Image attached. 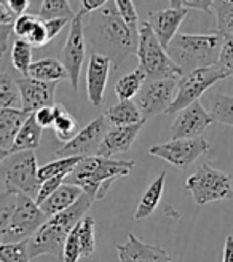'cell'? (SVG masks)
I'll return each mask as SVG.
<instances>
[{
    "mask_svg": "<svg viewBox=\"0 0 233 262\" xmlns=\"http://www.w3.org/2000/svg\"><path fill=\"white\" fill-rule=\"evenodd\" d=\"M34 80L46 82V83H58L61 80H69L67 69L64 68V64L55 58H43L32 62L29 75Z\"/></svg>",
    "mask_w": 233,
    "mask_h": 262,
    "instance_id": "603a6c76",
    "label": "cell"
},
{
    "mask_svg": "<svg viewBox=\"0 0 233 262\" xmlns=\"http://www.w3.org/2000/svg\"><path fill=\"white\" fill-rule=\"evenodd\" d=\"M146 82H147V75L137 66L133 72H129L116 80L115 95L119 98V101H131L133 98L137 96V93Z\"/></svg>",
    "mask_w": 233,
    "mask_h": 262,
    "instance_id": "484cf974",
    "label": "cell"
},
{
    "mask_svg": "<svg viewBox=\"0 0 233 262\" xmlns=\"http://www.w3.org/2000/svg\"><path fill=\"white\" fill-rule=\"evenodd\" d=\"M37 123L40 125L43 129L53 126L55 123V106H48V107H42L38 109L37 112H34Z\"/></svg>",
    "mask_w": 233,
    "mask_h": 262,
    "instance_id": "b9f144b4",
    "label": "cell"
},
{
    "mask_svg": "<svg viewBox=\"0 0 233 262\" xmlns=\"http://www.w3.org/2000/svg\"><path fill=\"white\" fill-rule=\"evenodd\" d=\"M217 32L225 38H233V0H214Z\"/></svg>",
    "mask_w": 233,
    "mask_h": 262,
    "instance_id": "1f68e13d",
    "label": "cell"
},
{
    "mask_svg": "<svg viewBox=\"0 0 233 262\" xmlns=\"http://www.w3.org/2000/svg\"><path fill=\"white\" fill-rule=\"evenodd\" d=\"M66 176H58V178H51V179H46L43 181L42 184H40V190H38V195H37V199L35 202L38 205H42L46 199H50L51 195H53L64 182H66Z\"/></svg>",
    "mask_w": 233,
    "mask_h": 262,
    "instance_id": "ab89813d",
    "label": "cell"
},
{
    "mask_svg": "<svg viewBox=\"0 0 233 262\" xmlns=\"http://www.w3.org/2000/svg\"><path fill=\"white\" fill-rule=\"evenodd\" d=\"M38 21H40V16H38V15H32V13H24V15L18 16V19L15 23V31H13V34H15L18 38L28 40V37L37 28Z\"/></svg>",
    "mask_w": 233,
    "mask_h": 262,
    "instance_id": "f35d334b",
    "label": "cell"
},
{
    "mask_svg": "<svg viewBox=\"0 0 233 262\" xmlns=\"http://www.w3.org/2000/svg\"><path fill=\"white\" fill-rule=\"evenodd\" d=\"M42 133H43V128L37 123L35 115L31 114L28 122L22 125V128L18 133L15 142H13V147L10 149L8 155L19 154V152H28V150H35L38 146H40Z\"/></svg>",
    "mask_w": 233,
    "mask_h": 262,
    "instance_id": "d4e9b609",
    "label": "cell"
},
{
    "mask_svg": "<svg viewBox=\"0 0 233 262\" xmlns=\"http://www.w3.org/2000/svg\"><path fill=\"white\" fill-rule=\"evenodd\" d=\"M4 162V184L8 192L24 193L31 199H37L40 190V178H38V165L34 150L19 152L8 155Z\"/></svg>",
    "mask_w": 233,
    "mask_h": 262,
    "instance_id": "52a82bcc",
    "label": "cell"
},
{
    "mask_svg": "<svg viewBox=\"0 0 233 262\" xmlns=\"http://www.w3.org/2000/svg\"><path fill=\"white\" fill-rule=\"evenodd\" d=\"M116 256L120 262H173L163 246L142 242L134 233H129L128 240L116 246Z\"/></svg>",
    "mask_w": 233,
    "mask_h": 262,
    "instance_id": "2e32d148",
    "label": "cell"
},
{
    "mask_svg": "<svg viewBox=\"0 0 233 262\" xmlns=\"http://www.w3.org/2000/svg\"><path fill=\"white\" fill-rule=\"evenodd\" d=\"M134 165V160H113L99 155L85 157L67 176L66 182L79 186L93 200H102L112 182L119 178L128 176Z\"/></svg>",
    "mask_w": 233,
    "mask_h": 262,
    "instance_id": "3957f363",
    "label": "cell"
},
{
    "mask_svg": "<svg viewBox=\"0 0 233 262\" xmlns=\"http://www.w3.org/2000/svg\"><path fill=\"white\" fill-rule=\"evenodd\" d=\"M18 19V15H15L7 4L0 0V38H2V45H0V53L5 55L8 50V40L10 35L15 31V23Z\"/></svg>",
    "mask_w": 233,
    "mask_h": 262,
    "instance_id": "d590c367",
    "label": "cell"
},
{
    "mask_svg": "<svg viewBox=\"0 0 233 262\" xmlns=\"http://www.w3.org/2000/svg\"><path fill=\"white\" fill-rule=\"evenodd\" d=\"M182 7L185 8H193V10H200L211 15L214 11V0H182Z\"/></svg>",
    "mask_w": 233,
    "mask_h": 262,
    "instance_id": "ee69618b",
    "label": "cell"
},
{
    "mask_svg": "<svg viewBox=\"0 0 233 262\" xmlns=\"http://www.w3.org/2000/svg\"><path fill=\"white\" fill-rule=\"evenodd\" d=\"M31 117L24 109H0V159L5 160L22 125Z\"/></svg>",
    "mask_w": 233,
    "mask_h": 262,
    "instance_id": "ffe728a7",
    "label": "cell"
},
{
    "mask_svg": "<svg viewBox=\"0 0 233 262\" xmlns=\"http://www.w3.org/2000/svg\"><path fill=\"white\" fill-rule=\"evenodd\" d=\"M171 8H182V0H170Z\"/></svg>",
    "mask_w": 233,
    "mask_h": 262,
    "instance_id": "c3c4849f",
    "label": "cell"
},
{
    "mask_svg": "<svg viewBox=\"0 0 233 262\" xmlns=\"http://www.w3.org/2000/svg\"><path fill=\"white\" fill-rule=\"evenodd\" d=\"M85 56H86L85 15L82 11H77V16L71 21L67 40L62 48V64L67 69L69 82L74 90L79 88V78H80Z\"/></svg>",
    "mask_w": 233,
    "mask_h": 262,
    "instance_id": "7c38bea8",
    "label": "cell"
},
{
    "mask_svg": "<svg viewBox=\"0 0 233 262\" xmlns=\"http://www.w3.org/2000/svg\"><path fill=\"white\" fill-rule=\"evenodd\" d=\"M222 262H233V235H228L225 238Z\"/></svg>",
    "mask_w": 233,
    "mask_h": 262,
    "instance_id": "7dc6e473",
    "label": "cell"
},
{
    "mask_svg": "<svg viewBox=\"0 0 233 262\" xmlns=\"http://www.w3.org/2000/svg\"><path fill=\"white\" fill-rule=\"evenodd\" d=\"M217 64L221 66L227 77H233V38H227L225 40Z\"/></svg>",
    "mask_w": 233,
    "mask_h": 262,
    "instance_id": "60d3db41",
    "label": "cell"
},
{
    "mask_svg": "<svg viewBox=\"0 0 233 262\" xmlns=\"http://www.w3.org/2000/svg\"><path fill=\"white\" fill-rule=\"evenodd\" d=\"M116 10H119L120 16L123 18V21L131 28L133 31L139 32L141 28V21H139V15H137V10L133 0H113Z\"/></svg>",
    "mask_w": 233,
    "mask_h": 262,
    "instance_id": "8d00e7d4",
    "label": "cell"
},
{
    "mask_svg": "<svg viewBox=\"0 0 233 262\" xmlns=\"http://www.w3.org/2000/svg\"><path fill=\"white\" fill-rule=\"evenodd\" d=\"M137 59L139 68L147 75V82L161 80V78H180L184 75L182 69L168 55V50L161 45L147 21H142L139 28Z\"/></svg>",
    "mask_w": 233,
    "mask_h": 262,
    "instance_id": "5b68a950",
    "label": "cell"
},
{
    "mask_svg": "<svg viewBox=\"0 0 233 262\" xmlns=\"http://www.w3.org/2000/svg\"><path fill=\"white\" fill-rule=\"evenodd\" d=\"M227 78V74L222 71L219 64L211 66V68H203L192 71L179 78L177 96L173 102V106L168 111V114H177L184 111L185 107L192 106L193 102L200 101V98L208 91L214 83Z\"/></svg>",
    "mask_w": 233,
    "mask_h": 262,
    "instance_id": "9c48e42d",
    "label": "cell"
},
{
    "mask_svg": "<svg viewBox=\"0 0 233 262\" xmlns=\"http://www.w3.org/2000/svg\"><path fill=\"white\" fill-rule=\"evenodd\" d=\"M110 2V0H80V10L85 16L91 15V13H95L96 10L102 8L104 5H107Z\"/></svg>",
    "mask_w": 233,
    "mask_h": 262,
    "instance_id": "f6af8a7d",
    "label": "cell"
},
{
    "mask_svg": "<svg viewBox=\"0 0 233 262\" xmlns=\"http://www.w3.org/2000/svg\"><path fill=\"white\" fill-rule=\"evenodd\" d=\"M0 262H31L29 240L18 243H0Z\"/></svg>",
    "mask_w": 233,
    "mask_h": 262,
    "instance_id": "e575fe53",
    "label": "cell"
},
{
    "mask_svg": "<svg viewBox=\"0 0 233 262\" xmlns=\"http://www.w3.org/2000/svg\"><path fill=\"white\" fill-rule=\"evenodd\" d=\"M2 2L7 4V7L18 16L28 13V8L31 5V0H2Z\"/></svg>",
    "mask_w": 233,
    "mask_h": 262,
    "instance_id": "bcb514c9",
    "label": "cell"
},
{
    "mask_svg": "<svg viewBox=\"0 0 233 262\" xmlns=\"http://www.w3.org/2000/svg\"><path fill=\"white\" fill-rule=\"evenodd\" d=\"M51 128H53L56 138L62 142H69L80 131L79 122L62 104H55V123Z\"/></svg>",
    "mask_w": 233,
    "mask_h": 262,
    "instance_id": "4316f807",
    "label": "cell"
},
{
    "mask_svg": "<svg viewBox=\"0 0 233 262\" xmlns=\"http://www.w3.org/2000/svg\"><path fill=\"white\" fill-rule=\"evenodd\" d=\"M144 125L146 122L129 126H110L106 138L101 142L98 155L104 157V159H112L115 155L128 152L133 147V144Z\"/></svg>",
    "mask_w": 233,
    "mask_h": 262,
    "instance_id": "d6986e66",
    "label": "cell"
},
{
    "mask_svg": "<svg viewBox=\"0 0 233 262\" xmlns=\"http://www.w3.org/2000/svg\"><path fill=\"white\" fill-rule=\"evenodd\" d=\"M72 19H66V18H56V19H45V26H46V34H48V40L51 42L53 38H56V35L66 28L67 24H71Z\"/></svg>",
    "mask_w": 233,
    "mask_h": 262,
    "instance_id": "7bdbcfd3",
    "label": "cell"
},
{
    "mask_svg": "<svg viewBox=\"0 0 233 262\" xmlns=\"http://www.w3.org/2000/svg\"><path fill=\"white\" fill-rule=\"evenodd\" d=\"M208 106L214 122L233 126V96L225 93H213L208 98Z\"/></svg>",
    "mask_w": 233,
    "mask_h": 262,
    "instance_id": "83f0119b",
    "label": "cell"
},
{
    "mask_svg": "<svg viewBox=\"0 0 233 262\" xmlns=\"http://www.w3.org/2000/svg\"><path fill=\"white\" fill-rule=\"evenodd\" d=\"M189 15V8H166L158 11H149L147 13V23L150 24L152 31L158 37V40L165 48L171 43L173 38L177 35L180 24Z\"/></svg>",
    "mask_w": 233,
    "mask_h": 262,
    "instance_id": "ac0fdd59",
    "label": "cell"
},
{
    "mask_svg": "<svg viewBox=\"0 0 233 262\" xmlns=\"http://www.w3.org/2000/svg\"><path fill=\"white\" fill-rule=\"evenodd\" d=\"M179 78H161L146 82L134 98L144 119L149 120L160 114H168L177 96Z\"/></svg>",
    "mask_w": 233,
    "mask_h": 262,
    "instance_id": "30bf717a",
    "label": "cell"
},
{
    "mask_svg": "<svg viewBox=\"0 0 233 262\" xmlns=\"http://www.w3.org/2000/svg\"><path fill=\"white\" fill-rule=\"evenodd\" d=\"M185 189L192 193L197 205L233 199L231 178L225 171L213 168L209 163L200 165L197 171L187 178Z\"/></svg>",
    "mask_w": 233,
    "mask_h": 262,
    "instance_id": "ba28073f",
    "label": "cell"
},
{
    "mask_svg": "<svg viewBox=\"0 0 233 262\" xmlns=\"http://www.w3.org/2000/svg\"><path fill=\"white\" fill-rule=\"evenodd\" d=\"M83 159L85 157H61L58 160L45 163L43 166L38 168V178H40V182L51 179V178H58V176L67 178Z\"/></svg>",
    "mask_w": 233,
    "mask_h": 262,
    "instance_id": "f1b7e54d",
    "label": "cell"
},
{
    "mask_svg": "<svg viewBox=\"0 0 233 262\" xmlns=\"http://www.w3.org/2000/svg\"><path fill=\"white\" fill-rule=\"evenodd\" d=\"M106 117L110 123V126H129L137 125L142 122H147L142 115L141 109L137 107L136 101H119L115 106L109 107L106 112Z\"/></svg>",
    "mask_w": 233,
    "mask_h": 262,
    "instance_id": "cb8c5ba5",
    "label": "cell"
},
{
    "mask_svg": "<svg viewBox=\"0 0 233 262\" xmlns=\"http://www.w3.org/2000/svg\"><path fill=\"white\" fill-rule=\"evenodd\" d=\"M79 238L82 246V257L93 256L96 250V237H95V217L86 214L79 222Z\"/></svg>",
    "mask_w": 233,
    "mask_h": 262,
    "instance_id": "836d02e7",
    "label": "cell"
},
{
    "mask_svg": "<svg viewBox=\"0 0 233 262\" xmlns=\"http://www.w3.org/2000/svg\"><path fill=\"white\" fill-rule=\"evenodd\" d=\"M50 217L29 195L18 193L16 208L5 226H0V243L28 242Z\"/></svg>",
    "mask_w": 233,
    "mask_h": 262,
    "instance_id": "8992f818",
    "label": "cell"
},
{
    "mask_svg": "<svg viewBox=\"0 0 233 262\" xmlns=\"http://www.w3.org/2000/svg\"><path fill=\"white\" fill-rule=\"evenodd\" d=\"M85 34L93 51L109 56L115 69L120 68L128 56L137 55L139 32L123 21L113 0L88 15Z\"/></svg>",
    "mask_w": 233,
    "mask_h": 262,
    "instance_id": "6da1fadb",
    "label": "cell"
},
{
    "mask_svg": "<svg viewBox=\"0 0 233 262\" xmlns=\"http://www.w3.org/2000/svg\"><path fill=\"white\" fill-rule=\"evenodd\" d=\"M209 150V142L201 136L193 139H171L163 144H157L149 149V154L179 169H187L193 162H197Z\"/></svg>",
    "mask_w": 233,
    "mask_h": 262,
    "instance_id": "8fae6325",
    "label": "cell"
},
{
    "mask_svg": "<svg viewBox=\"0 0 233 262\" xmlns=\"http://www.w3.org/2000/svg\"><path fill=\"white\" fill-rule=\"evenodd\" d=\"M16 82L21 90L22 109L26 112L34 114L42 107L55 106V91L58 83L38 82L31 77L16 78Z\"/></svg>",
    "mask_w": 233,
    "mask_h": 262,
    "instance_id": "e0dca14e",
    "label": "cell"
},
{
    "mask_svg": "<svg viewBox=\"0 0 233 262\" xmlns=\"http://www.w3.org/2000/svg\"><path fill=\"white\" fill-rule=\"evenodd\" d=\"M214 122L213 115L208 109L197 101L192 106L185 107L184 111L177 112V117L174 119L170 135L171 139H193V138H201L204 129L208 128Z\"/></svg>",
    "mask_w": 233,
    "mask_h": 262,
    "instance_id": "5bb4252c",
    "label": "cell"
},
{
    "mask_svg": "<svg viewBox=\"0 0 233 262\" xmlns=\"http://www.w3.org/2000/svg\"><path fill=\"white\" fill-rule=\"evenodd\" d=\"M113 68L112 59L106 55L93 51L86 68V93L88 101L95 107H101L104 104V93L109 82V74Z\"/></svg>",
    "mask_w": 233,
    "mask_h": 262,
    "instance_id": "9a60e30c",
    "label": "cell"
},
{
    "mask_svg": "<svg viewBox=\"0 0 233 262\" xmlns=\"http://www.w3.org/2000/svg\"><path fill=\"white\" fill-rule=\"evenodd\" d=\"M77 226L67 237L66 245H64L62 262H79L82 257V246H80V238H79V227Z\"/></svg>",
    "mask_w": 233,
    "mask_h": 262,
    "instance_id": "74e56055",
    "label": "cell"
},
{
    "mask_svg": "<svg viewBox=\"0 0 233 262\" xmlns=\"http://www.w3.org/2000/svg\"><path fill=\"white\" fill-rule=\"evenodd\" d=\"M11 64L19 74L24 77L29 75V69L32 66V45L22 38H16L11 45Z\"/></svg>",
    "mask_w": 233,
    "mask_h": 262,
    "instance_id": "4dcf8cb0",
    "label": "cell"
},
{
    "mask_svg": "<svg viewBox=\"0 0 233 262\" xmlns=\"http://www.w3.org/2000/svg\"><path fill=\"white\" fill-rule=\"evenodd\" d=\"M38 16L42 19H56V18H66L74 19L77 16L75 10L72 8L69 0H43Z\"/></svg>",
    "mask_w": 233,
    "mask_h": 262,
    "instance_id": "d6a6232c",
    "label": "cell"
},
{
    "mask_svg": "<svg viewBox=\"0 0 233 262\" xmlns=\"http://www.w3.org/2000/svg\"><path fill=\"white\" fill-rule=\"evenodd\" d=\"M93 199L83 192L77 203H74L69 209L56 216H51L42 229L38 230L29 240V256L31 259H37L40 256H53L62 260L64 245L75 229V226L86 216L88 209L93 205Z\"/></svg>",
    "mask_w": 233,
    "mask_h": 262,
    "instance_id": "7a4b0ae2",
    "label": "cell"
},
{
    "mask_svg": "<svg viewBox=\"0 0 233 262\" xmlns=\"http://www.w3.org/2000/svg\"><path fill=\"white\" fill-rule=\"evenodd\" d=\"M82 195H83V190L79 186L64 182L50 199H46L40 205V208L48 217L56 216L62 211H66V209H69L74 203H77V200H79Z\"/></svg>",
    "mask_w": 233,
    "mask_h": 262,
    "instance_id": "44dd1931",
    "label": "cell"
},
{
    "mask_svg": "<svg viewBox=\"0 0 233 262\" xmlns=\"http://www.w3.org/2000/svg\"><path fill=\"white\" fill-rule=\"evenodd\" d=\"M110 129V123L106 114L98 115L75 135L74 139L66 142L61 149L56 150L58 157H91L98 155L102 139L106 138Z\"/></svg>",
    "mask_w": 233,
    "mask_h": 262,
    "instance_id": "4fadbf2b",
    "label": "cell"
},
{
    "mask_svg": "<svg viewBox=\"0 0 233 262\" xmlns=\"http://www.w3.org/2000/svg\"><path fill=\"white\" fill-rule=\"evenodd\" d=\"M165 182H166V171H161L157 179H153L149 187L146 189L144 195L141 196L137 203V208L134 211V221H142L147 219L155 213V209L158 208L161 196L165 192Z\"/></svg>",
    "mask_w": 233,
    "mask_h": 262,
    "instance_id": "7402d4cb",
    "label": "cell"
},
{
    "mask_svg": "<svg viewBox=\"0 0 233 262\" xmlns=\"http://www.w3.org/2000/svg\"><path fill=\"white\" fill-rule=\"evenodd\" d=\"M0 107L2 109H22L21 90L15 78L7 72L0 75Z\"/></svg>",
    "mask_w": 233,
    "mask_h": 262,
    "instance_id": "f546056e",
    "label": "cell"
},
{
    "mask_svg": "<svg viewBox=\"0 0 233 262\" xmlns=\"http://www.w3.org/2000/svg\"><path fill=\"white\" fill-rule=\"evenodd\" d=\"M225 40L227 38L217 31L209 34H177L166 50L185 75L192 71L216 66Z\"/></svg>",
    "mask_w": 233,
    "mask_h": 262,
    "instance_id": "277c9868",
    "label": "cell"
}]
</instances>
